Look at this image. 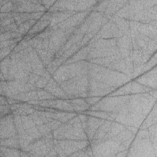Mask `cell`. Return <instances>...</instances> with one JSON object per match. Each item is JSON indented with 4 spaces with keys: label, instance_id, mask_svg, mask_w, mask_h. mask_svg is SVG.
Here are the masks:
<instances>
[{
    "label": "cell",
    "instance_id": "4",
    "mask_svg": "<svg viewBox=\"0 0 157 157\" xmlns=\"http://www.w3.org/2000/svg\"><path fill=\"white\" fill-rule=\"evenodd\" d=\"M1 28L5 27L6 26H8L10 24L15 23V20L14 17H5L4 19H1Z\"/></svg>",
    "mask_w": 157,
    "mask_h": 157
},
{
    "label": "cell",
    "instance_id": "5",
    "mask_svg": "<svg viewBox=\"0 0 157 157\" xmlns=\"http://www.w3.org/2000/svg\"><path fill=\"white\" fill-rule=\"evenodd\" d=\"M41 76L37 75L36 74L33 73V72H31L29 75V81L28 83H30L32 85L34 86L36 83L38 81V80L40 79Z\"/></svg>",
    "mask_w": 157,
    "mask_h": 157
},
{
    "label": "cell",
    "instance_id": "2",
    "mask_svg": "<svg viewBox=\"0 0 157 157\" xmlns=\"http://www.w3.org/2000/svg\"><path fill=\"white\" fill-rule=\"evenodd\" d=\"M22 35L17 32H5L1 33V42L6 41V40H10L14 39L19 38H22Z\"/></svg>",
    "mask_w": 157,
    "mask_h": 157
},
{
    "label": "cell",
    "instance_id": "1",
    "mask_svg": "<svg viewBox=\"0 0 157 157\" xmlns=\"http://www.w3.org/2000/svg\"><path fill=\"white\" fill-rule=\"evenodd\" d=\"M17 135L14 115L9 114L1 118V139H4Z\"/></svg>",
    "mask_w": 157,
    "mask_h": 157
},
{
    "label": "cell",
    "instance_id": "3",
    "mask_svg": "<svg viewBox=\"0 0 157 157\" xmlns=\"http://www.w3.org/2000/svg\"><path fill=\"white\" fill-rule=\"evenodd\" d=\"M49 79H47L44 77H41L40 79L38 80V81L36 83L34 86L36 89H42L43 88H45L46 85L47 84L48 82H49Z\"/></svg>",
    "mask_w": 157,
    "mask_h": 157
}]
</instances>
